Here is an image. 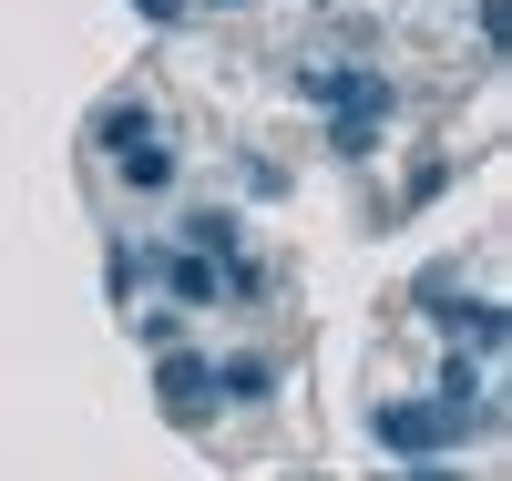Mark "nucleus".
<instances>
[{"mask_svg": "<svg viewBox=\"0 0 512 481\" xmlns=\"http://www.w3.org/2000/svg\"><path fill=\"white\" fill-rule=\"evenodd\" d=\"M134 134H154V113H144V103H113V113H103V144L123 154V144H134Z\"/></svg>", "mask_w": 512, "mask_h": 481, "instance_id": "nucleus-7", "label": "nucleus"}, {"mask_svg": "<svg viewBox=\"0 0 512 481\" xmlns=\"http://www.w3.org/2000/svg\"><path fill=\"white\" fill-rule=\"evenodd\" d=\"M134 11H144V21H185V0H134Z\"/></svg>", "mask_w": 512, "mask_h": 481, "instance_id": "nucleus-9", "label": "nucleus"}, {"mask_svg": "<svg viewBox=\"0 0 512 481\" xmlns=\"http://www.w3.org/2000/svg\"><path fill=\"white\" fill-rule=\"evenodd\" d=\"M226 400H277V359H256V348L216 359V410H226Z\"/></svg>", "mask_w": 512, "mask_h": 481, "instance_id": "nucleus-5", "label": "nucleus"}, {"mask_svg": "<svg viewBox=\"0 0 512 481\" xmlns=\"http://www.w3.org/2000/svg\"><path fill=\"white\" fill-rule=\"evenodd\" d=\"M205 11H246V0H205Z\"/></svg>", "mask_w": 512, "mask_h": 481, "instance_id": "nucleus-11", "label": "nucleus"}, {"mask_svg": "<svg viewBox=\"0 0 512 481\" xmlns=\"http://www.w3.org/2000/svg\"><path fill=\"white\" fill-rule=\"evenodd\" d=\"M154 400H164V420L205 430V420H216V359H195V348H164V369H154Z\"/></svg>", "mask_w": 512, "mask_h": 481, "instance_id": "nucleus-2", "label": "nucleus"}, {"mask_svg": "<svg viewBox=\"0 0 512 481\" xmlns=\"http://www.w3.org/2000/svg\"><path fill=\"white\" fill-rule=\"evenodd\" d=\"M154 267H164V287H175V308H205V297H226V267H216V256H195V246H164Z\"/></svg>", "mask_w": 512, "mask_h": 481, "instance_id": "nucleus-3", "label": "nucleus"}, {"mask_svg": "<svg viewBox=\"0 0 512 481\" xmlns=\"http://www.w3.org/2000/svg\"><path fill=\"white\" fill-rule=\"evenodd\" d=\"M369 430H379L390 451L431 461V451H451V441H472L482 420H472V410H441V400H431V410H420V400H379V410H369Z\"/></svg>", "mask_w": 512, "mask_h": 481, "instance_id": "nucleus-1", "label": "nucleus"}, {"mask_svg": "<svg viewBox=\"0 0 512 481\" xmlns=\"http://www.w3.org/2000/svg\"><path fill=\"white\" fill-rule=\"evenodd\" d=\"M410 481H451V471H431V461H420V471H410Z\"/></svg>", "mask_w": 512, "mask_h": 481, "instance_id": "nucleus-10", "label": "nucleus"}, {"mask_svg": "<svg viewBox=\"0 0 512 481\" xmlns=\"http://www.w3.org/2000/svg\"><path fill=\"white\" fill-rule=\"evenodd\" d=\"M113 174H123L134 195H164V185H175V144H164V134H134V144L113 154Z\"/></svg>", "mask_w": 512, "mask_h": 481, "instance_id": "nucleus-4", "label": "nucleus"}, {"mask_svg": "<svg viewBox=\"0 0 512 481\" xmlns=\"http://www.w3.org/2000/svg\"><path fill=\"white\" fill-rule=\"evenodd\" d=\"M482 41H492V52L512 41V0H482Z\"/></svg>", "mask_w": 512, "mask_h": 481, "instance_id": "nucleus-8", "label": "nucleus"}, {"mask_svg": "<svg viewBox=\"0 0 512 481\" xmlns=\"http://www.w3.org/2000/svg\"><path fill=\"white\" fill-rule=\"evenodd\" d=\"M185 246H195V256H216V267H226V256H246V236H236V215H226V205H195V215H185Z\"/></svg>", "mask_w": 512, "mask_h": 481, "instance_id": "nucleus-6", "label": "nucleus"}]
</instances>
